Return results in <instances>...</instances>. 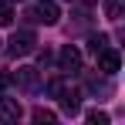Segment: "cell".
I'll return each instance as SVG.
<instances>
[{
    "instance_id": "52a82bcc",
    "label": "cell",
    "mask_w": 125,
    "mask_h": 125,
    "mask_svg": "<svg viewBox=\"0 0 125 125\" xmlns=\"http://www.w3.org/2000/svg\"><path fill=\"white\" fill-rule=\"evenodd\" d=\"M122 10H125V0H105V17L108 21H122Z\"/></svg>"
},
{
    "instance_id": "4fadbf2b",
    "label": "cell",
    "mask_w": 125,
    "mask_h": 125,
    "mask_svg": "<svg viewBox=\"0 0 125 125\" xmlns=\"http://www.w3.org/2000/svg\"><path fill=\"white\" fill-rule=\"evenodd\" d=\"M7 84H10V74H3V71H0V91H3Z\"/></svg>"
},
{
    "instance_id": "277c9868",
    "label": "cell",
    "mask_w": 125,
    "mask_h": 125,
    "mask_svg": "<svg viewBox=\"0 0 125 125\" xmlns=\"http://www.w3.org/2000/svg\"><path fill=\"white\" fill-rule=\"evenodd\" d=\"M118 64H122V58H118V51H98V71L102 74H115L118 71Z\"/></svg>"
},
{
    "instance_id": "7a4b0ae2",
    "label": "cell",
    "mask_w": 125,
    "mask_h": 125,
    "mask_svg": "<svg viewBox=\"0 0 125 125\" xmlns=\"http://www.w3.org/2000/svg\"><path fill=\"white\" fill-rule=\"evenodd\" d=\"M27 17H31V21H41V24H58V21H61V10H58L51 0H41Z\"/></svg>"
},
{
    "instance_id": "6da1fadb",
    "label": "cell",
    "mask_w": 125,
    "mask_h": 125,
    "mask_svg": "<svg viewBox=\"0 0 125 125\" xmlns=\"http://www.w3.org/2000/svg\"><path fill=\"white\" fill-rule=\"evenodd\" d=\"M34 47H37V37H34L31 31H17V34L7 41V51H10L14 58H24V54H31Z\"/></svg>"
},
{
    "instance_id": "9c48e42d",
    "label": "cell",
    "mask_w": 125,
    "mask_h": 125,
    "mask_svg": "<svg viewBox=\"0 0 125 125\" xmlns=\"http://www.w3.org/2000/svg\"><path fill=\"white\" fill-rule=\"evenodd\" d=\"M88 47L98 54V51H105V47H108V37H105V34H91V37H88Z\"/></svg>"
},
{
    "instance_id": "ba28073f",
    "label": "cell",
    "mask_w": 125,
    "mask_h": 125,
    "mask_svg": "<svg viewBox=\"0 0 125 125\" xmlns=\"http://www.w3.org/2000/svg\"><path fill=\"white\" fill-rule=\"evenodd\" d=\"M17 81L24 88H37V68H21L17 71Z\"/></svg>"
},
{
    "instance_id": "8992f818",
    "label": "cell",
    "mask_w": 125,
    "mask_h": 125,
    "mask_svg": "<svg viewBox=\"0 0 125 125\" xmlns=\"http://www.w3.org/2000/svg\"><path fill=\"white\" fill-rule=\"evenodd\" d=\"M21 118V105L10 98H0V122H17Z\"/></svg>"
},
{
    "instance_id": "8fae6325",
    "label": "cell",
    "mask_w": 125,
    "mask_h": 125,
    "mask_svg": "<svg viewBox=\"0 0 125 125\" xmlns=\"http://www.w3.org/2000/svg\"><path fill=\"white\" fill-rule=\"evenodd\" d=\"M54 118H58V115H54V112H51V108H37V112H34V122H47V125H51V122H54Z\"/></svg>"
},
{
    "instance_id": "3957f363",
    "label": "cell",
    "mask_w": 125,
    "mask_h": 125,
    "mask_svg": "<svg viewBox=\"0 0 125 125\" xmlns=\"http://www.w3.org/2000/svg\"><path fill=\"white\" fill-rule=\"evenodd\" d=\"M58 64H61V71H78L81 68V51L71 47V44H64L58 51Z\"/></svg>"
},
{
    "instance_id": "5b68a950",
    "label": "cell",
    "mask_w": 125,
    "mask_h": 125,
    "mask_svg": "<svg viewBox=\"0 0 125 125\" xmlns=\"http://www.w3.org/2000/svg\"><path fill=\"white\" fill-rule=\"evenodd\" d=\"M58 98H61V108L68 112V115H74V112L81 108V95H78V91H68L64 84L58 88Z\"/></svg>"
},
{
    "instance_id": "7c38bea8",
    "label": "cell",
    "mask_w": 125,
    "mask_h": 125,
    "mask_svg": "<svg viewBox=\"0 0 125 125\" xmlns=\"http://www.w3.org/2000/svg\"><path fill=\"white\" fill-rule=\"evenodd\" d=\"M10 24H14V10L7 3H0V27H10Z\"/></svg>"
},
{
    "instance_id": "30bf717a",
    "label": "cell",
    "mask_w": 125,
    "mask_h": 125,
    "mask_svg": "<svg viewBox=\"0 0 125 125\" xmlns=\"http://www.w3.org/2000/svg\"><path fill=\"white\" fill-rule=\"evenodd\" d=\"M88 122H91V125H108V112H102V108H91V112H88Z\"/></svg>"
}]
</instances>
